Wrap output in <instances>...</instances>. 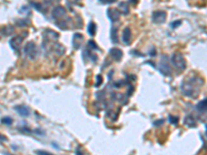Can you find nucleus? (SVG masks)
<instances>
[{"label": "nucleus", "instance_id": "obj_1", "mask_svg": "<svg viewBox=\"0 0 207 155\" xmlns=\"http://www.w3.org/2000/svg\"><path fill=\"white\" fill-rule=\"evenodd\" d=\"M203 85V80L202 79H196V78H193V79H189L182 83V86H181V89H182V92L184 95L190 96V97H196L197 95L199 94L200 91V87Z\"/></svg>", "mask_w": 207, "mask_h": 155}, {"label": "nucleus", "instance_id": "obj_2", "mask_svg": "<svg viewBox=\"0 0 207 155\" xmlns=\"http://www.w3.org/2000/svg\"><path fill=\"white\" fill-rule=\"evenodd\" d=\"M171 63L173 64V66L178 70L179 73H181L182 70L185 69L186 67V62L184 60V58L182 55L180 54H174L172 57H171Z\"/></svg>", "mask_w": 207, "mask_h": 155}, {"label": "nucleus", "instance_id": "obj_3", "mask_svg": "<svg viewBox=\"0 0 207 155\" xmlns=\"http://www.w3.org/2000/svg\"><path fill=\"white\" fill-rule=\"evenodd\" d=\"M24 52H25V54L27 55V57L31 60H34L35 58L37 57V54H38L36 45H35L33 41H29V43L26 45L24 48Z\"/></svg>", "mask_w": 207, "mask_h": 155}, {"label": "nucleus", "instance_id": "obj_4", "mask_svg": "<svg viewBox=\"0 0 207 155\" xmlns=\"http://www.w3.org/2000/svg\"><path fill=\"white\" fill-rule=\"evenodd\" d=\"M160 72H161V73H163L164 76H169V75H171L170 63H169V60H168V57H166V56H164V57L161 59Z\"/></svg>", "mask_w": 207, "mask_h": 155}, {"label": "nucleus", "instance_id": "obj_5", "mask_svg": "<svg viewBox=\"0 0 207 155\" xmlns=\"http://www.w3.org/2000/svg\"><path fill=\"white\" fill-rule=\"evenodd\" d=\"M65 14H66L65 8L62 7V6H56V7H54L53 12H52V17L56 21H58L60 19H62L63 17H65Z\"/></svg>", "mask_w": 207, "mask_h": 155}, {"label": "nucleus", "instance_id": "obj_6", "mask_svg": "<svg viewBox=\"0 0 207 155\" xmlns=\"http://www.w3.org/2000/svg\"><path fill=\"white\" fill-rule=\"evenodd\" d=\"M166 19H167V14L165 12L157 11V12H154L152 14V21L155 24L164 23V22L166 21Z\"/></svg>", "mask_w": 207, "mask_h": 155}, {"label": "nucleus", "instance_id": "obj_7", "mask_svg": "<svg viewBox=\"0 0 207 155\" xmlns=\"http://www.w3.org/2000/svg\"><path fill=\"white\" fill-rule=\"evenodd\" d=\"M83 40H84V36L81 33H75L74 34L73 38H72V45H73L74 49L75 50L80 49L81 46H82V44H83Z\"/></svg>", "mask_w": 207, "mask_h": 155}, {"label": "nucleus", "instance_id": "obj_8", "mask_svg": "<svg viewBox=\"0 0 207 155\" xmlns=\"http://www.w3.org/2000/svg\"><path fill=\"white\" fill-rule=\"evenodd\" d=\"M15 110L19 113V115L22 116V117H28L29 114H30V110H29L27 106H24V105L16 106Z\"/></svg>", "mask_w": 207, "mask_h": 155}, {"label": "nucleus", "instance_id": "obj_9", "mask_svg": "<svg viewBox=\"0 0 207 155\" xmlns=\"http://www.w3.org/2000/svg\"><path fill=\"white\" fill-rule=\"evenodd\" d=\"M119 14H120V12L116 8H109L107 11V15L112 22H117L119 20Z\"/></svg>", "mask_w": 207, "mask_h": 155}, {"label": "nucleus", "instance_id": "obj_10", "mask_svg": "<svg viewBox=\"0 0 207 155\" xmlns=\"http://www.w3.org/2000/svg\"><path fill=\"white\" fill-rule=\"evenodd\" d=\"M122 55H123V53H122V51L120 49H117V48H113V49L110 50V56H111V58L113 60L115 61H119L122 58Z\"/></svg>", "mask_w": 207, "mask_h": 155}, {"label": "nucleus", "instance_id": "obj_11", "mask_svg": "<svg viewBox=\"0 0 207 155\" xmlns=\"http://www.w3.org/2000/svg\"><path fill=\"white\" fill-rule=\"evenodd\" d=\"M22 41H23V37L22 36H16V37L12 38V40H9V45H11V47L12 48V50L17 51L19 48H20Z\"/></svg>", "mask_w": 207, "mask_h": 155}, {"label": "nucleus", "instance_id": "obj_12", "mask_svg": "<svg viewBox=\"0 0 207 155\" xmlns=\"http://www.w3.org/2000/svg\"><path fill=\"white\" fill-rule=\"evenodd\" d=\"M132 40V32L129 28H125L123 30V33H122V41L124 43V45H129Z\"/></svg>", "mask_w": 207, "mask_h": 155}, {"label": "nucleus", "instance_id": "obj_13", "mask_svg": "<svg viewBox=\"0 0 207 155\" xmlns=\"http://www.w3.org/2000/svg\"><path fill=\"white\" fill-rule=\"evenodd\" d=\"M118 11L121 12L122 15H128L129 12V7H128V3L125 1H122L118 4Z\"/></svg>", "mask_w": 207, "mask_h": 155}, {"label": "nucleus", "instance_id": "obj_14", "mask_svg": "<svg viewBox=\"0 0 207 155\" xmlns=\"http://www.w3.org/2000/svg\"><path fill=\"white\" fill-rule=\"evenodd\" d=\"M184 124H185L187 127H195L197 125L195 118H194L193 116H190V115L186 116V117L184 118Z\"/></svg>", "mask_w": 207, "mask_h": 155}, {"label": "nucleus", "instance_id": "obj_15", "mask_svg": "<svg viewBox=\"0 0 207 155\" xmlns=\"http://www.w3.org/2000/svg\"><path fill=\"white\" fill-rule=\"evenodd\" d=\"M45 36L47 37V40H58V38H59V34H58L57 32L48 29V30H46V32H45Z\"/></svg>", "mask_w": 207, "mask_h": 155}, {"label": "nucleus", "instance_id": "obj_16", "mask_svg": "<svg viewBox=\"0 0 207 155\" xmlns=\"http://www.w3.org/2000/svg\"><path fill=\"white\" fill-rule=\"evenodd\" d=\"M87 31H88L89 35L93 36L96 32V25L93 23V22H90V23L88 24V27H87Z\"/></svg>", "mask_w": 207, "mask_h": 155}, {"label": "nucleus", "instance_id": "obj_17", "mask_svg": "<svg viewBox=\"0 0 207 155\" xmlns=\"http://www.w3.org/2000/svg\"><path fill=\"white\" fill-rule=\"evenodd\" d=\"M111 40L114 44H116L118 41V36H117V29L116 28H112L111 30Z\"/></svg>", "mask_w": 207, "mask_h": 155}, {"label": "nucleus", "instance_id": "obj_18", "mask_svg": "<svg viewBox=\"0 0 207 155\" xmlns=\"http://www.w3.org/2000/svg\"><path fill=\"white\" fill-rule=\"evenodd\" d=\"M197 110H199V111H201V110H207V98L204 99V101H200L198 105H197Z\"/></svg>", "mask_w": 207, "mask_h": 155}, {"label": "nucleus", "instance_id": "obj_19", "mask_svg": "<svg viewBox=\"0 0 207 155\" xmlns=\"http://www.w3.org/2000/svg\"><path fill=\"white\" fill-rule=\"evenodd\" d=\"M30 3H31L32 5L34 6L35 9H37L38 12H45V7H44V5H41V4H40V3L34 2V1H31Z\"/></svg>", "mask_w": 207, "mask_h": 155}, {"label": "nucleus", "instance_id": "obj_20", "mask_svg": "<svg viewBox=\"0 0 207 155\" xmlns=\"http://www.w3.org/2000/svg\"><path fill=\"white\" fill-rule=\"evenodd\" d=\"M3 29H4V30H2V34H4V35H9L11 33H12V31H14V29H12V26H5Z\"/></svg>", "mask_w": 207, "mask_h": 155}, {"label": "nucleus", "instance_id": "obj_21", "mask_svg": "<svg viewBox=\"0 0 207 155\" xmlns=\"http://www.w3.org/2000/svg\"><path fill=\"white\" fill-rule=\"evenodd\" d=\"M30 24V22H29L28 20H19L18 22H17V25L18 26H20V27H27V26Z\"/></svg>", "mask_w": 207, "mask_h": 155}, {"label": "nucleus", "instance_id": "obj_22", "mask_svg": "<svg viewBox=\"0 0 207 155\" xmlns=\"http://www.w3.org/2000/svg\"><path fill=\"white\" fill-rule=\"evenodd\" d=\"M12 119L9 118V117H4V118H2V123H4V124H6V125H11L12 124Z\"/></svg>", "mask_w": 207, "mask_h": 155}, {"label": "nucleus", "instance_id": "obj_23", "mask_svg": "<svg viewBox=\"0 0 207 155\" xmlns=\"http://www.w3.org/2000/svg\"><path fill=\"white\" fill-rule=\"evenodd\" d=\"M88 46H91L90 48H91L92 50H96V51H99V48H98V46H96V44L93 43L92 40H89V41H88Z\"/></svg>", "mask_w": 207, "mask_h": 155}, {"label": "nucleus", "instance_id": "obj_24", "mask_svg": "<svg viewBox=\"0 0 207 155\" xmlns=\"http://www.w3.org/2000/svg\"><path fill=\"white\" fill-rule=\"evenodd\" d=\"M102 82H103V81H102V76H101V75L96 76V83H95V87L101 86Z\"/></svg>", "mask_w": 207, "mask_h": 155}, {"label": "nucleus", "instance_id": "obj_25", "mask_svg": "<svg viewBox=\"0 0 207 155\" xmlns=\"http://www.w3.org/2000/svg\"><path fill=\"white\" fill-rule=\"evenodd\" d=\"M169 120H170V122L172 124H176L177 123V121H178V118L177 117H175V116H170L169 117Z\"/></svg>", "mask_w": 207, "mask_h": 155}, {"label": "nucleus", "instance_id": "obj_26", "mask_svg": "<svg viewBox=\"0 0 207 155\" xmlns=\"http://www.w3.org/2000/svg\"><path fill=\"white\" fill-rule=\"evenodd\" d=\"M59 0H44L45 4H48V5H51V4H54V3H57Z\"/></svg>", "mask_w": 207, "mask_h": 155}, {"label": "nucleus", "instance_id": "obj_27", "mask_svg": "<svg viewBox=\"0 0 207 155\" xmlns=\"http://www.w3.org/2000/svg\"><path fill=\"white\" fill-rule=\"evenodd\" d=\"M117 0H99V2L104 3V4H111V3L116 2Z\"/></svg>", "mask_w": 207, "mask_h": 155}, {"label": "nucleus", "instance_id": "obj_28", "mask_svg": "<svg viewBox=\"0 0 207 155\" xmlns=\"http://www.w3.org/2000/svg\"><path fill=\"white\" fill-rule=\"evenodd\" d=\"M180 24H181V22H180V21H175V22H174V23L171 24V27H172V28H175V27H177V26H179Z\"/></svg>", "mask_w": 207, "mask_h": 155}, {"label": "nucleus", "instance_id": "obj_29", "mask_svg": "<svg viewBox=\"0 0 207 155\" xmlns=\"http://www.w3.org/2000/svg\"><path fill=\"white\" fill-rule=\"evenodd\" d=\"M163 123H164V119H161V120H157L156 122H154L153 125H154V126H158V125H161V124H163Z\"/></svg>", "mask_w": 207, "mask_h": 155}, {"label": "nucleus", "instance_id": "obj_30", "mask_svg": "<svg viewBox=\"0 0 207 155\" xmlns=\"http://www.w3.org/2000/svg\"><path fill=\"white\" fill-rule=\"evenodd\" d=\"M70 4H77L78 2H79V0H67V3H70Z\"/></svg>", "mask_w": 207, "mask_h": 155}, {"label": "nucleus", "instance_id": "obj_31", "mask_svg": "<svg viewBox=\"0 0 207 155\" xmlns=\"http://www.w3.org/2000/svg\"><path fill=\"white\" fill-rule=\"evenodd\" d=\"M138 1H139V0H128V2H129V3H132V4H134V5H135V4H137V2H138Z\"/></svg>", "mask_w": 207, "mask_h": 155}, {"label": "nucleus", "instance_id": "obj_32", "mask_svg": "<svg viewBox=\"0 0 207 155\" xmlns=\"http://www.w3.org/2000/svg\"><path fill=\"white\" fill-rule=\"evenodd\" d=\"M149 54H150V56H155V55H154V54H155V50L153 49V48H152V49H151V51L149 52Z\"/></svg>", "mask_w": 207, "mask_h": 155}, {"label": "nucleus", "instance_id": "obj_33", "mask_svg": "<svg viewBox=\"0 0 207 155\" xmlns=\"http://www.w3.org/2000/svg\"><path fill=\"white\" fill-rule=\"evenodd\" d=\"M36 153H43V154H47V155H50V154H51L50 152H45V151H41V150L36 151Z\"/></svg>", "mask_w": 207, "mask_h": 155}]
</instances>
